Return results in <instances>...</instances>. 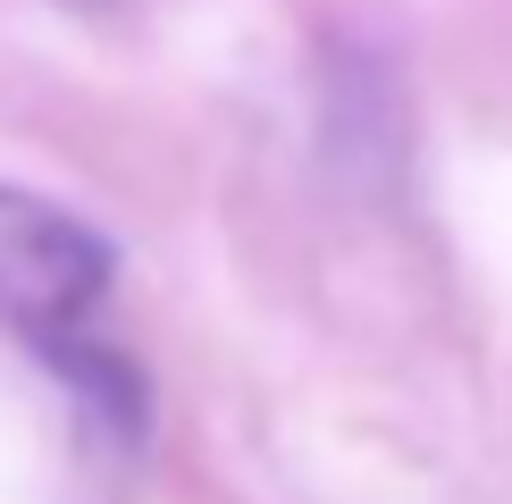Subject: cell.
<instances>
[{"label": "cell", "instance_id": "obj_1", "mask_svg": "<svg viewBox=\"0 0 512 504\" xmlns=\"http://www.w3.org/2000/svg\"><path fill=\"white\" fill-rule=\"evenodd\" d=\"M118 286V252L76 219V210L0 185V320L51 362L59 345L93 336V311Z\"/></svg>", "mask_w": 512, "mask_h": 504}, {"label": "cell", "instance_id": "obj_2", "mask_svg": "<svg viewBox=\"0 0 512 504\" xmlns=\"http://www.w3.org/2000/svg\"><path fill=\"white\" fill-rule=\"evenodd\" d=\"M59 9H68V17H110L118 0H59Z\"/></svg>", "mask_w": 512, "mask_h": 504}]
</instances>
